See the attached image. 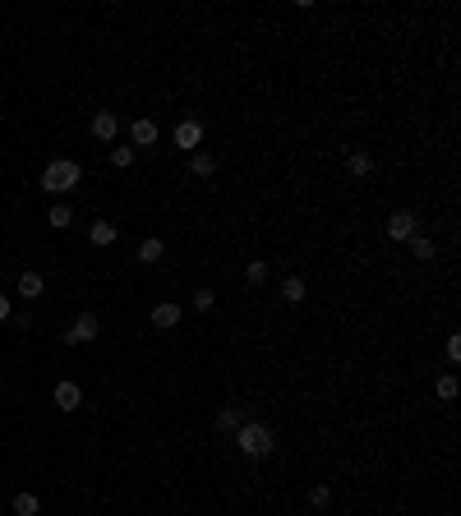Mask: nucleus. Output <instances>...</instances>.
<instances>
[{"label": "nucleus", "instance_id": "obj_9", "mask_svg": "<svg viewBox=\"0 0 461 516\" xmlns=\"http://www.w3.org/2000/svg\"><path fill=\"white\" fill-rule=\"evenodd\" d=\"M129 138H134V148H153L157 143V120H134L129 125Z\"/></svg>", "mask_w": 461, "mask_h": 516}, {"label": "nucleus", "instance_id": "obj_23", "mask_svg": "<svg viewBox=\"0 0 461 516\" xmlns=\"http://www.w3.org/2000/svg\"><path fill=\"white\" fill-rule=\"evenodd\" d=\"M194 309H199V314H208V309H213V290H208V286L194 290Z\"/></svg>", "mask_w": 461, "mask_h": 516}, {"label": "nucleus", "instance_id": "obj_2", "mask_svg": "<svg viewBox=\"0 0 461 516\" xmlns=\"http://www.w3.org/2000/svg\"><path fill=\"white\" fill-rule=\"evenodd\" d=\"M78 180H83V166L69 162V157H65V162H51V166L42 171V189H51V194H69Z\"/></svg>", "mask_w": 461, "mask_h": 516}, {"label": "nucleus", "instance_id": "obj_19", "mask_svg": "<svg viewBox=\"0 0 461 516\" xmlns=\"http://www.w3.org/2000/svg\"><path fill=\"white\" fill-rule=\"evenodd\" d=\"M411 254L420 258V263H433V240H425V235H411Z\"/></svg>", "mask_w": 461, "mask_h": 516}, {"label": "nucleus", "instance_id": "obj_25", "mask_svg": "<svg viewBox=\"0 0 461 516\" xmlns=\"http://www.w3.org/2000/svg\"><path fill=\"white\" fill-rule=\"evenodd\" d=\"M447 360H452V365L461 360V341H457V336H447Z\"/></svg>", "mask_w": 461, "mask_h": 516}, {"label": "nucleus", "instance_id": "obj_14", "mask_svg": "<svg viewBox=\"0 0 461 516\" xmlns=\"http://www.w3.org/2000/svg\"><path fill=\"white\" fill-rule=\"evenodd\" d=\"M162 254H167V244L157 240V235H153V240H143V244H138V263H162Z\"/></svg>", "mask_w": 461, "mask_h": 516}, {"label": "nucleus", "instance_id": "obj_1", "mask_svg": "<svg viewBox=\"0 0 461 516\" xmlns=\"http://www.w3.org/2000/svg\"><path fill=\"white\" fill-rule=\"evenodd\" d=\"M235 447H240L245 456H268L277 442H272V429H268V424H254V420H245V424L235 429Z\"/></svg>", "mask_w": 461, "mask_h": 516}, {"label": "nucleus", "instance_id": "obj_11", "mask_svg": "<svg viewBox=\"0 0 461 516\" xmlns=\"http://www.w3.org/2000/svg\"><path fill=\"white\" fill-rule=\"evenodd\" d=\"M240 424H245V410L240 406H222L217 410V429H222V433H235Z\"/></svg>", "mask_w": 461, "mask_h": 516}, {"label": "nucleus", "instance_id": "obj_22", "mask_svg": "<svg viewBox=\"0 0 461 516\" xmlns=\"http://www.w3.org/2000/svg\"><path fill=\"white\" fill-rule=\"evenodd\" d=\"M129 162H134V148H111V166H129Z\"/></svg>", "mask_w": 461, "mask_h": 516}, {"label": "nucleus", "instance_id": "obj_20", "mask_svg": "<svg viewBox=\"0 0 461 516\" xmlns=\"http://www.w3.org/2000/svg\"><path fill=\"white\" fill-rule=\"evenodd\" d=\"M346 166H351V175H369V171H374V157H369V152H351Z\"/></svg>", "mask_w": 461, "mask_h": 516}, {"label": "nucleus", "instance_id": "obj_6", "mask_svg": "<svg viewBox=\"0 0 461 516\" xmlns=\"http://www.w3.org/2000/svg\"><path fill=\"white\" fill-rule=\"evenodd\" d=\"M203 143V125L199 120H180L175 125V148H199Z\"/></svg>", "mask_w": 461, "mask_h": 516}, {"label": "nucleus", "instance_id": "obj_26", "mask_svg": "<svg viewBox=\"0 0 461 516\" xmlns=\"http://www.w3.org/2000/svg\"><path fill=\"white\" fill-rule=\"evenodd\" d=\"M10 319V295H0V323Z\"/></svg>", "mask_w": 461, "mask_h": 516}, {"label": "nucleus", "instance_id": "obj_15", "mask_svg": "<svg viewBox=\"0 0 461 516\" xmlns=\"http://www.w3.org/2000/svg\"><path fill=\"white\" fill-rule=\"evenodd\" d=\"M69 222H74V213H69L65 203H56V208L46 213V226H56V230H65V226H69Z\"/></svg>", "mask_w": 461, "mask_h": 516}, {"label": "nucleus", "instance_id": "obj_7", "mask_svg": "<svg viewBox=\"0 0 461 516\" xmlns=\"http://www.w3.org/2000/svg\"><path fill=\"white\" fill-rule=\"evenodd\" d=\"M78 401H83V387H78V383H56V406L61 410H78Z\"/></svg>", "mask_w": 461, "mask_h": 516}, {"label": "nucleus", "instance_id": "obj_13", "mask_svg": "<svg viewBox=\"0 0 461 516\" xmlns=\"http://www.w3.org/2000/svg\"><path fill=\"white\" fill-rule=\"evenodd\" d=\"M42 290H46L42 272H23V277H19V295H28V300H37Z\"/></svg>", "mask_w": 461, "mask_h": 516}, {"label": "nucleus", "instance_id": "obj_12", "mask_svg": "<svg viewBox=\"0 0 461 516\" xmlns=\"http://www.w3.org/2000/svg\"><path fill=\"white\" fill-rule=\"evenodd\" d=\"M189 171H194L199 180H208V175L217 171V157H213V152H194V157H189Z\"/></svg>", "mask_w": 461, "mask_h": 516}, {"label": "nucleus", "instance_id": "obj_10", "mask_svg": "<svg viewBox=\"0 0 461 516\" xmlns=\"http://www.w3.org/2000/svg\"><path fill=\"white\" fill-rule=\"evenodd\" d=\"M88 240L97 244V249H107V244H116V240H120V230H116V222H92Z\"/></svg>", "mask_w": 461, "mask_h": 516}, {"label": "nucleus", "instance_id": "obj_5", "mask_svg": "<svg viewBox=\"0 0 461 516\" xmlns=\"http://www.w3.org/2000/svg\"><path fill=\"white\" fill-rule=\"evenodd\" d=\"M88 129H92V138H102V143H111V138L120 134V120H116V111H97Z\"/></svg>", "mask_w": 461, "mask_h": 516}, {"label": "nucleus", "instance_id": "obj_3", "mask_svg": "<svg viewBox=\"0 0 461 516\" xmlns=\"http://www.w3.org/2000/svg\"><path fill=\"white\" fill-rule=\"evenodd\" d=\"M97 332H102V319L97 314H78V323L65 332V346H88V341H97Z\"/></svg>", "mask_w": 461, "mask_h": 516}, {"label": "nucleus", "instance_id": "obj_16", "mask_svg": "<svg viewBox=\"0 0 461 516\" xmlns=\"http://www.w3.org/2000/svg\"><path fill=\"white\" fill-rule=\"evenodd\" d=\"M245 281H249V286H263V281H268V263H263V258H249Z\"/></svg>", "mask_w": 461, "mask_h": 516}, {"label": "nucleus", "instance_id": "obj_24", "mask_svg": "<svg viewBox=\"0 0 461 516\" xmlns=\"http://www.w3.org/2000/svg\"><path fill=\"white\" fill-rule=\"evenodd\" d=\"M309 502H314V507H328V502H332V488H328V484H319L314 493H309Z\"/></svg>", "mask_w": 461, "mask_h": 516}, {"label": "nucleus", "instance_id": "obj_18", "mask_svg": "<svg viewBox=\"0 0 461 516\" xmlns=\"http://www.w3.org/2000/svg\"><path fill=\"white\" fill-rule=\"evenodd\" d=\"M14 512H19V516H37V512H42L37 493H19V498H14Z\"/></svg>", "mask_w": 461, "mask_h": 516}, {"label": "nucleus", "instance_id": "obj_4", "mask_svg": "<svg viewBox=\"0 0 461 516\" xmlns=\"http://www.w3.org/2000/svg\"><path fill=\"white\" fill-rule=\"evenodd\" d=\"M411 235H415V213H411V208H397V213H392V217H387V240H411Z\"/></svg>", "mask_w": 461, "mask_h": 516}, {"label": "nucleus", "instance_id": "obj_21", "mask_svg": "<svg viewBox=\"0 0 461 516\" xmlns=\"http://www.w3.org/2000/svg\"><path fill=\"white\" fill-rule=\"evenodd\" d=\"M433 392L443 396V401H452V396H457V378H452V374H443V378H438V387H433Z\"/></svg>", "mask_w": 461, "mask_h": 516}, {"label": "nucleus", "instance_id": "obj_17", "mask_svg": "<svg viewBox=\"0 0 461 516\" xmlns=\"http://www.w3.org/2000/svg\"><path fill=\"white\" fill-rule=\"evenodd\" d=\"M281 295H286V304H300L305 300V281H300V277H286V281H281Z\"/></svg>", "mask_w": 461, "mask_h": 516}, {"label": "nucleus", "instance_id": "obj_8", "mask_svg": "<svg viewBox=\"0 0 461 516\" xmlns=\"http://www.w3.org/2000/svg\"><path fill=\"white\" fill-rule=\"evenodd\" d=\"M175 323H180V304H157V309H153V327H157V332H171V327H175Z\"/></svg>", "mask_w": 461, "mask_h": 516}]
</instances>
